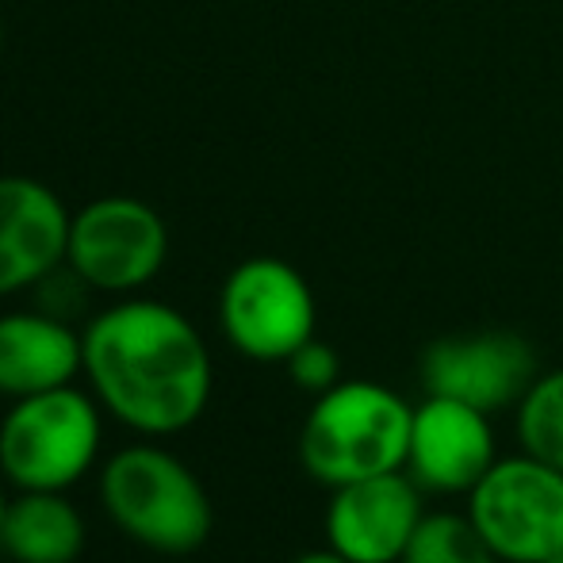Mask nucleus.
I'll list each match as a JSON object with an SVG mask.
<instances>
[{
  "label": "nucleus",
  "mask_w": 563,
  "mask_h": 563,
  "mask_svg": "<svg viewBox=\"0 0 563 563\" xmlns=\"http://www.w3.org/2000/svg\"><path fill=\"white\" fill-rule=\"evenodd\" d=\"M85 379L104 410L146 438L200 422L211 399V356L200 330L169 303L123 299L85 327Z\"/></svg>",
  "instance_id": "f257e3e1"
},
{
  "label": "nucleus",
  "mask_w": 563,
  "mask_h": 563,
  "mask_svg": "<svg viewBox=\"0 0 563 563\" xmlns=\"http://www.w3.org/2000/svg\"><path fill=\"white\" fill-rule=\"evenodd\" d=\"M415 407L376 379H341L314 395L299 430V464L322 487L402 472Z\"/></svg>",
  "instance_id": "f03ea898"
},
{
  "label": "nucleus",
  "mask_w": 563,
  "mask_h": 563,
  "mask_svg": "<svg viewBox=\"0 0 563 563\" xmlns=\"http://www.w3.org/2000/svg\"><path fill=\"white\" fill-rule=\"evenodd\" d=\"M104 514L142 549L188 556L203 549L216 510L196 472L157 445L119 449L100 472Z\"/></svg>",
  "instance_id": "7ed1b4c3"
},
{
  "label": "nucleus",
  "mask_w": 563,
  "mask_h": 563,
  "mask_svg": "<svg viewBox=\"0 0 563 563\" xmlns=\"http://www.w3.org/2000/svg\"><path fill=\"white\" fill-rule=\"evenodd\" d=\"M100 407L81 387L12 399L0 422V475L20 490H69L97 464Z\"/></svg>",
  "instance_id": "20e7f679"
},
{
  "label": "nucleus",
  "mask_w": 563,
  "mask_h": 563,
  "mask_svg": "<svg viewBox=\"0 0 563 563\" xmlns=\"http://www.w3.org/2000/svg\"><path fill=\"white\" fill-rule=\"evenodd\" d=\"M467 518L503 563L563 556V472L549 460L498 456L467 490Z\"/></svg>",
  "instance_id": "39448f33"
},
{
  "label": "nucleus",
  "mask_w": 563,
  "mask_h": 563,
  "mask_svg": "<svg viewBox=\"0 0 563 563\" xmlns=\"http://www.w3.org/2000/svg\"><path fill=\"white\" fill-rule=\"evenodd\" d=\"M319 307L296 265L280 257H250L230 268L219 291V327L242 356L284 364L314 338Z\"/></svg>",
  "instance_id": "423d86ee"
},
{
  "label": "nucleus",
  "mask_w": 563,
  "mask_h": 563,
  "mask_svg": "<svg viewBox=\"0 0 563 563\" xmlns=\"http://www.w3.org/2000/svg\"><path fill=\"white\" fill-rule=\"evenodd\" d=\"M169 257V230L150 203L134 196H100L69 216L66 265L92 291L126 296L162 273Z\"/></svg>",
  "instance_id": "0eeeda50"
},
{
  "label": "nucleus",
  "mask_w": 563,
  "mask_h": 563,
  "mask_svg": "<svg viewBox=\"0 0 563 563\" xmlns=\"http://www.w3.org/2000/svg\"><path fill=\"white\" fill-rule=\"evenodd\" d=\"M418 376L426 395H445L498 415L506 407H518L541 372H537L533 345L521 334L472 330V334H449L426 345Z\"/></svg>",
  "instance_id": "6e6552de"
},
{
  "label": "nucleus",
  "mask_w": 563,
  "mask_h": 563,
  "mask_svg": "<svg viewBox=\"0 0 563 563\" xmlns=\"http://www.w3.org/2000/svg\"><path fill=\"white\" fill-rule=\"evenodd\" d=\"M422 495L407 467L334 487L327 506V544L349 563H399L426 518Z\"/></svg>",
  "instance_id": "1a4fd4ad"
},
{
  "label": "nucleus",
  "mask_w": 563,
  "mask_h": 563,
  "mask_svg": "<svg viewBox=\"0 0 563 563\" xmlns=\"http://www.w3.org/2000/svg\"><path fill=\"white\" fill-rule=\"evenodd\" d=\"M498 460L495 426L487 410L460 399L426 395L415 407L407 475L430 495H467Z\"/></svg>",
  "instance_id": "9d476101"
},
{
  "label": "nucleus",
  "mask_w": 563,
  "mask_h": 563,
  "mask_svg": "<svg viewBox=\"0 0 563 563\" xmlns=\"http://www.w3.org/2000/svg\"><path fill=\"white\" fill-rule=\"evenodd\" d=\"M69 211L31 177H0V296L35 288L66 265Z\"/></svg>",
  "instance_id": "9b49d317"
},
{
  "label": "nucleus",
  "mask_w": 563,
  "mask_h": 563,
  "mask_svg": "<svg viewBox=\"0 0 563 563\" xmlns=\"http://www.w3.org/2000/svg\"><path fill=\"white\" fill-rule=\"evenodd\" d=\"M85 345L66 319L46 311L0 314V395H23L66 387L81 376Z\"/></svg>",
  "instance_id": "f8f14e48"
},
{
  "label": "nucleus",
  "mask_w": 563,
  "mask_h": 563,
  "mask_svg": "<svg viewBox=\"0 0 563 563\" xmlns=\"http://www.w3.org/2000/svg\"><path fill=\"white\" fill-rule=\"evenodd\" d=\"M0 549L15 563H74L85 549V518L66 490H20L8 498Z\"/></svg>",
  "instance_id": "ddd939ff"
},
{
  "label": "nucleus",
  "mask_w": 563,
  "mask_h": 563,
  "mask_svg": "<svg viewBox=\"0 0 563 563\" xmlns=\"http://www.w3.org/2000/svg\"><path fill=\"white\" fill-rule=\"evenodd\" d=\"M514 430L521 452L549 460L563 472V368L533 379L526 399L514 407Z\"/></svg>",
  "instance_id": "4468645a"
},
{
  "label": "nucleus",
  "mask_w": 563,
  "mask_h": 563,
  "mask_svg": "<svg viewBox=\"0 0 563 563\" xmlns=\"http://www.w3.org/2000/svg\"><path fill=\"white\" fill-rule=\"evenodd\" d=\"M399 563H503L479 537L467 514L438 510L418 521Z\"/></svg>",
  "instance_id": "2eb2a0df"
},
{
  "label": "nucleus",
  "mask_w": 563,
  "mask_h": 563,
  "mask_svg": "<svg viewBox=\"0 0 563 563\" xmlns=\"http://www.w3.org/2000/svg\"><path fill=\"white\" fill-rule=\"evenodd\" d=\"M288 376L299 391L307 395H322L330 391L334 384H341V361H338V349L327 345V341L311 338L288 356Z\"/></svg>",
  "instance_id": "dca6fc26"
},
{
  "label": "nucleus",
  "mask_w": 563,
  "mask_h": 563,
  "mask_svg": "<svg viewBox=\"0 0 563 563\" xmlns=\"http://www.w3.org/2000/svg\"><path fill=\"white\" fill-rule=\"evenodd\" d=\"M291 563H349L345 556H341V552H334L327 544V549H314V552H303V556H296Z\"/></svg>",
  "instance_id": "f3484780"
},
{
  "label": "nucleus",
  "mask_w": 563,
  "mask_h": 563,
  "mask_svg": "<svg viewBox=\"0 0 563 563\" xmlns=\"http://www.w3.org/2000/svg\"><path fill=\"white\" fill-rule=\"evenodd\" d=\"M4 510H8V498H4V487H0V526H4Z\"/></svg>",
  "instance_id": "a211bd4d"
},
{
  "label": "nucleus",
  "mask_w": 563,
  "mask_h": 563,
  "mask_svg": "<svg viewBox=\"0 0 563 563\" xmlns=\"http://www.w3.org/2000/svg\"><path fill=\"white\" fill-rule=\"evenodd\" d=\"M0 46H4V27H0Z\"/></svg>",
  "instance_id": "6ab92c4d"
}]
</instances>
